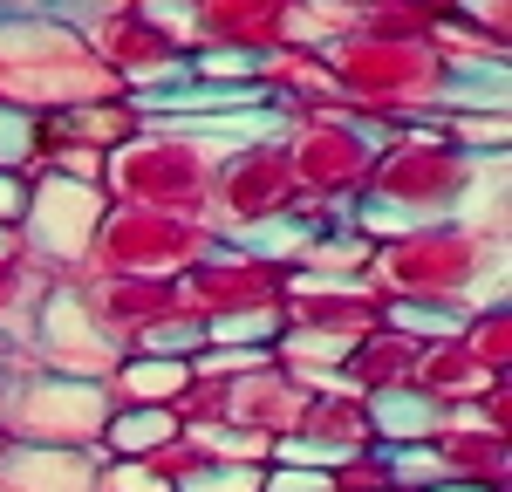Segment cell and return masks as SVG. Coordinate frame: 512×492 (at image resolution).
<instances>
[{
  "label": "cell",
  "instance_id": "obj_1",
  "mask_svg": "<svg viewBox=\"0 0 512 492\" xmlns=\"http://www.w3.org/2000/svg\"><path fill=\"white\" fill-rule=\"evenodd\" d=\"M0 479L14 492H82L89 486V465L82 458H69V451H14L7 465H0Z\"/></svg>",
  "mask_w": 512,
  "mask_h": 492
},
{
  "label": "cell",
  "instance_id": "obj_2",
  "mask_svg": "<svg viewBox=\"0 0 512 492\" xmlns=\"http://www.w3.org/2000/svg\"><path fill=\"white\" fill-rule=\"evenodd\" d=\"M376 424H390L396 438H417V431L437 424V410L424 397H376Z\"/></svg>",
  "mask_w": 512,
  "mask_h": 492
},
{
  "label": "cell",
  "instance_id": "obj_3",
  "mask_svg": "<svg viewBox=\"0 0 512 492\" xmlns=\"http://www.w3.org/2000/svg\"><path fill=\"white\" fill-rule=\"evenodd\" d=\"M178 424L164 417V410H130V417H117V451H151V445H164Z\"/></svg>",
  "mask_w": 512,
  "mask_h": 492
},
{
  "label": "cell",
  "instance_id": "obj_4",
  "mask_svg": "<svg viewBox=\"0 0 512 492\" xmlns=\"http://www.w3.org/2000/svg\"><path fill=\"white\" fill-rule=\"evenodd\" d=\"M260 486V472H246V465H226V472H198L192 492H253Z\"/></svg>",
  "mask_w": 512,
  "mask_h": 492
},
{
  "label": "cell",
  "instance_id": "obj_5",
  "mask_svg": "<svg viewBox=\"0 0 512 492\" xmlns=\"http://www.w3.org/2000/svg\"><path fill=\"white\" fill-rule=\"evenodd\" d=\"M130 383H137V390H164V397H171V390L185 383V369H178V363H137V369H130Z\"/></svg>",
  "mask_w": 512,
  "mask_h": 492
},
{
  "label": "cell",
  "instance_id": "obj_6",
  "mask_svg": "<svg viewBox=\"0 0 512 492\" xmlns=\"http://www.w3.org/2000/svg\"><path fill=\"white\" fill-rule=\"evenodd\" d=\"M267 492H328V479L321 472H274V479H260Z\"/></svg>",
  "mask_w": 512,
  "mask_h": 492
},
{
  "label": "cell",
  "instance_id": "obj_7",
  "mask_svg": "<svg viewBox=\"0 0 512 492\" xmlns=\"http://www.w3.org/2000/svg\"><path fill=\"white\" fill-rule=\"evenodd\" d=\"M21 151H28V123L0 117V158H21Z\"/></svg>",
  "mask_w": 512,
  "mask_h": 492
},
{
  "label": "cell",
  "instance_id": "obj_8",
  "mask_svg": "<svg viewBox=\"0 0 512 492\" xmlns=\"http://www.w3.org/2000/svg\"><path fill=\"white\" fill-rule=\"evenodd\" d=\"M301 240V226H260V233H253V246H294Z\"/></svg>",
  "mask_w": 512,
  "mask_h": 492
},
{
  "label": "cell",
  "instance_id": "obj_9",
  "mask_svg": "<svg viewBox=\"0 0 512 492\" xmlns=\"http://www.w3.org/2000/svg\"><path fill=\"white\" fill-rule=\"evenodd\" d=\"M7 212H21V185H14V178H0V219H7Z\"/></svg>",
  "mask_w": 512,
  "mask_h": 492
},
{
  "label": "cell",
  "instance_id": "obj_10",
  "mask_svg": "<svg viewBox=\"0 0 512 492\" xmlns=\"http://www.w3.org/2000/svg\"><path fill=\"white\" fill-rule=\"evenodd\" d=\"M431 492H437V486H431Z\"/></svg>",
  "mask_w": 512,
  "mask_h": 492
}]
</instances>
